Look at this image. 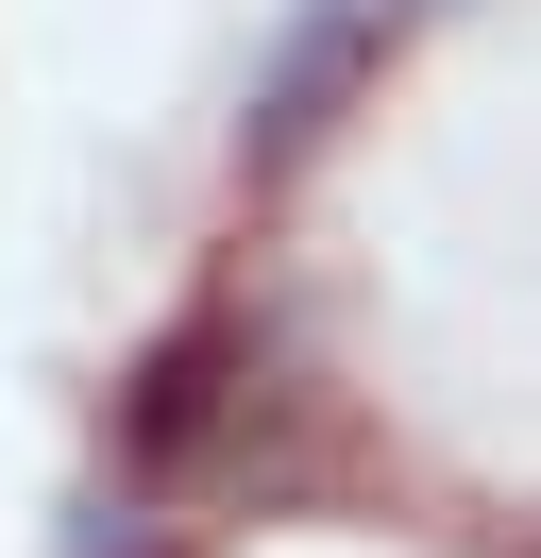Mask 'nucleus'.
I'll return each mask as SVG.
<instances>
[{
    "mask_svg": "<svg viewBox=\"0 0 541 558\" xmlns=\"http://www.w3.org/2000/svg\"><path fill=\"white\" fill-rule=\"evenodd\" d=\"M389 17H406V0H389Z\"/></svg>",
    "mask_w": 541,
    "mask_h": 558,
    "instance_id": "obj_4",
    "label": "nucleus"
},
{
    "mask_svg": "<svg viewBox=\"0 0 541 558\" xmlns=\"http://www.w3.org/2000/svg\"><path fill=\"white\" fill-rule=\"evenodd\" d=\"M237 373H254V322H237V305H187V322L119 373V423H101V440H119V474H187V457L220 440Z\"/></svg>",
    "mask_w": 541,
    "mask_h": 558,
    "instance_id": "obj_2",
    "label": "nucleus"
},
{
    "mask_svg": "<svg viewBox=\"0 0 541 558\" xmlns=\"http://www.w3.org/2000/svg\"><path fill=\"white\" fill-rule=\"evenodd\" d=\"M85 558H187V542H169L153 508H85Z\"/></svg>",
    "mask_w": 541,
    "mask_h": 558,
    "instance_id": "obj_3",
    "label": "nucleus"
},
{
    "mask_svg": "<svg viewBox=\"0 0 541 558\" xmlns=\"http://www.w3.org/2000/svg\"><path fill=\"white\" fill-rule=\"evenodd\" d=\"M372 69H389V0H288L254 85H237V170H304Z\"/></svg>",
    "mask_w": 541,
    "mask_h": 558,
    "instance_id": "obj_1",
    "label": "nucleus"
}]
</instances>
